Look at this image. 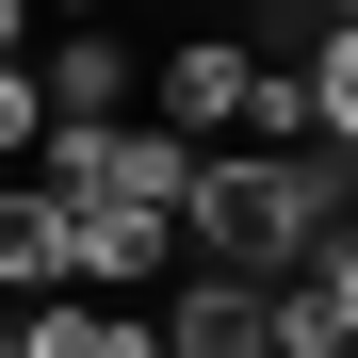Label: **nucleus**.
Returning a JSON list of instances; mask_svg holds the SVG:
<instances>
[{"label":"nucleus","mask_w":358,"mask_h":358,"mask_svg":"<svg viewBox=\"0 0 358 358\" xmlns=\"http://www.w3.org/2000/svg\"><path fill=\"white\" fill-rule=\"evenodd\" d=\"M342 228V163L310 147H196V196H179V245L212 277H277Z\"/></svg>","instance_id":"obj_1"},{"label":"nucleus","mask_w":358,"mask_h":358,"mask_svg":"<svg viewBox=\"0 0 358 358\" xmlns=\"http://www.w3.org/2000/svg\"><path fill=\"white\" fill-rule=\"evenodd\" d=\"M49 277H66V293H114V310H147V293L179 277V228L131 212V196H66V212H49Z\"/></svg>","instance_id":"obj_2"},{"label":"nucleus","mask_w":358,"mask_h":358,"mask_svg":"<svg viewBox=\"0 0 358 358\" xmlns=\"http://www.w3.org/2000/svg\"><path fill=\"white\" fill-rule=\"evenodd\" d=\"M245 114H261V49L245 33H179L147 66V131H179V147H228Z\"/></svg>","instance_id":"obj_3"},{"label":"nucleus","mask_w":358,"mask_h":358,"mask_svg":"<svg viewBox=\"0 0 358 358\" xmlns=\"http://www.w3.org/2000/svg\"><path fill=\"white\" fill-rule=\"evenodd\" d=\"M342 342H358V245L326 228L310 261L261 277V358H342Z\"/></svg>","instance_id":"obj_4"},{"label":"nucleus","mask_w":358,"mask_h":358,"mask_svg":"<svg viewBox=\"0 0 358 358\" xmlns=\"http://www.w3.org/2000/svg\"><path fill=\"white\" fill-rule=\"evenodd\" d=\"M33 98H49V114H131V98H147V66H131V33H114V17H82V33H49Z\"/></svg>","instance_id":"obj_5"},{"label":"nucleus","mask_w":358,"mask_h":358,"mask_svg":"<svg viewBox=\"0 0 358 358\" xmlns=\"http://www.w3.org/2000/svg\"><path fill=\"white\" fill-rule=\"evenodd\" d=\"M147 326H163V358H261V277H179Z\"/></svg>","instance_id":"obj_6"},{"label":"nucleus","mask_w":358,"mask_h":358,"mask_svg":"<svg viewBox=\"0 0 358 358\" xmlns=\"http://www.w3.org/2000/svg\"><path fill=\"white\" fill-rule=\"evenodd\" d=\"M0 66H33V0H0Z\"/></svg>","instance_id":"obj_7"},{"label":"nucleus","mask_w":358,"mask_h":358,"mask_svg":"<svg viewBox=\"0 0 358 358\" xmlns=\"http://www.w3.org/2000/svg\"><path fill=\"white\" fill-rule=\"evenodd\" d=\"M82 17H114V0H33V33H82Z\"/></svg>","instance_id":"obj_8"},{"label":"nucleus","mask_w":358,"mask_h":358,"mask_svg":"<svg viewBox=\"0 0 358 358\" xmlns=\"http://www.w3.org/2000/svg\"><path fill=\"white\" fill-rule=\"evenodd\" d=\"M326 17H342V0H326Z\"/></svg>","instance_id":"obj_9"}]
</instances>
